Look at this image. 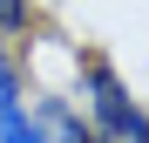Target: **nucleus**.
<instances>
[{"label": "nucleus", "instance_id": "f03ea898", "mask_svg": "<svg viewBox=\"0 0 149 143\" xmlns=\"http://www.w3.org/2000/svg\"><path fill=\"white\" fill-rule=\"evenodd\" d=\"M41 130H47V143H95V130L61 102V95H54V102H41Z\"/></svg>", "mask_w": 149, "mask_h": 143}, {"label": "nucleus", "instance_id": "20e7f679", "mask_svg": "<svg viewBox=\"0 0 149 143\" xmlns=\"http://www.w3.org/2000/svg\"><path fill=\"white\" fill-rule=\"evenodd\" d=\"M34 27V7L27 0H0V34H27Z\"/></svg>", "mask_w": 149, "mask_h": 143}, {"label": "nucleus", "instance_id": "39448f33", "mask_svg": "<svg viewBox=\"0 0 149 143\" xmlns=\"http://www.w3.org/2000/svg\"><path fill=\"white\" fill-rule=\"evenodd\" d=\"M14 95H20V68H14L7 48H0V102H14Z\"/></svg>", "mask_w": 149, "mask_h": 143}, {"label": "nucleus", "instance_id": "7ed1b4c3", "mask_svg": "<svg viewBox=\"0 0 149 143\" xmlns=\"http://www.w3.org/2000/svg\"><path fill=\"white\" fill-rule=\"evenodd\" d=\"M0 143H47L41 116H27V109H20V95H14V102H0Z\"/></svg>", "mask_w": 149, "mask_h": 143}, {"label": "nucleus", "instance_id": "f257e3e1", "mask_svg": "<svg viewBox=\"0 0 149 143\" xmlns=\"http://www.w3.org/2000/svg\"><path fill=\"white\" fill-rule=\"evenodd\" d=\"M81 89H88V130H95V143H149V109L122 89V75L102 55H81Z\"/></svg>", "mask_w": 149, "mask_h": 143}]
</instances>
